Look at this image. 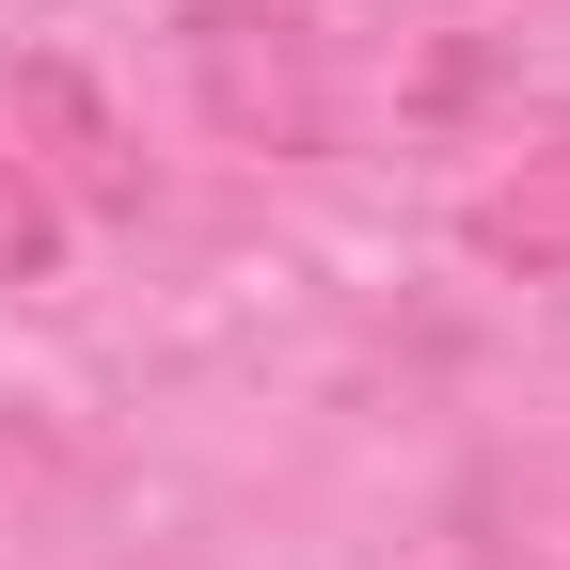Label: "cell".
Wrapping results in <instances>:
<instances>
[{"instance_id": "obj_1", "label": "cell", "mask_w": 570, "mask_h": 570, "mask_svg": "<svg viewBox=\"0 0 570 570\" xmlns=\"http://www.w3.org/2000/svg\"><path fill=\"white\" fill-rule=\"evenodd\" d=\"M175 63L223 142H254V159H317L333 142V80H317V32L285 17V0H190L175 17Z\"/></svg>"}, {"instance_id": "obj_2", "label": "cell", "mask_w": 570, "mask_h": 570, "mask_svg": "<svg viewBox=\"0 0 570 570\" xmlns=\"http://www.w3.org/2000/svg\"><path fill=\"white\" fill-rule=\"evenodd\" d=\"M460 238H475L491 269H523V285H554V269H570V111H554L523 159H508V175L460 206Z\"/></svg>"}, {"instance_id": "obj_3", "label": "cell", "mask_w": 570, "mask_h": 570, "mask_svg": "<svg viewBox=\"0 0 570 570\" xmlns=\"http://www.w3.org/2000/svg\"><path fill=\"white\" fill-rule=\"evenodd\" d=\"M17 127L63 159V190H80V206H142V159H127V127L96 111L80 63H17Z\"/></svg>"}, {"instance_id": "obj_4", "label": "cell", "mask_w": 570, "mask_h": 570, "mask_svg": "<svg viewBox=\"0 0 570 570\" xmlns=\"http://www.w3.org/2000/svg\"><path fill=\"white\" fill-rule=\"evenodd\" d=\"M48 254H63V206H48V190H32L17 159H0V285H32Z\"/></svg>"}]
</instances>
